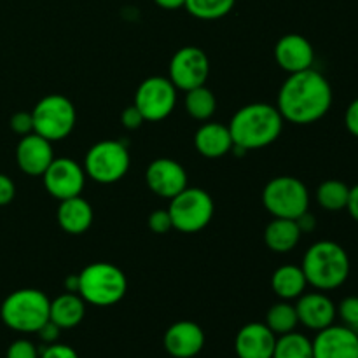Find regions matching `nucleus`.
Returning a JSON list of instances; mask_svg holds the SVG:
<instances>
[{
  "mask_svg": "<svg viewBox=\"0 0 358 358\" xmlns=\"http://www.w3.org/2000/svg\"><path fill=\"white\" fill-rule=\"evenodd\" d=\"M332 107V87L324 73L315 69L289 73L278 93L276 108L283 121L297 126L320 121Z\"/></svg>",
  "mask_w": 358,
  "mask_h": 358,
  "instance_id": "1",
  "label": "nucleus"
},
{
  "mask_svg": "<svg viewBox=\"0 0 358 358\" xmlns=\"http://www.w3.org/2000/svg\"><path fill=\"white\" fill-rule=\"evenodd\" d=\"M283 117L276 105L248 103L231 117L229 128L233 147L245 152L268 147L280 138L283 131Z\"/></svg>",
  "mask_w": 358,
  "mask_h": 358,
  "instance_id": "2",
  "label": "nucleus"
},
{
  "mask_svg": "<svg viewBox=\"0 0 358 358\" xmlns=\"http://www.w3.org/2000/svg\"><path fill=\"white\" fill-rule=\"evenodd\" d=\"M301 268L306 276L308 285L322 292H329L345 285L352 264H350L348 252L341 245L331 240H322L308 248Z\"/></svg>",
  "mask_w": 358,
  "mask_h": 358,
  "instance_id": "3",
  "label": "nucleus"
},
{
  "mask_svg": "<svg viewBox=\"0 0 358 358\" xmlns=\"http://www.w3.org/2000/svg\"><path fill=\"white\" fill-rule=\"evenodd\" d=\"M128 280L124 271L110 262H93L79 273V294L84 303L108 308L124 299Z\"/></svg>",
  "mask_w": 358,
  "mask_h": 358,
  "instance_id": "4",
  "label": "nucleus"
},
{
  "mask_svg": "<svg viewBox=\"0 0 358 358\" xmlns=\"http://www.w3.org/2000/svg\"><path fill=\"white\" fill-rule=\"evenodd\" d=\"M51 299L38 289H20L10 292L0 306V318L10 331L37 334L49 320Z\"/></svg>",
  "mask_w": 358,
  "mask_h": 358,
  "instance_id": "5",
  "label": "nucleus"
},
{
  "mask_svg": "<svg viewBox=\"0 0 358 358\" xmlns=\"http://www.w3.org/2000/svg\"><path fill=\"white\" fill-rule=\"evenodd\" d=\"M168 213L171 217L173 229L185 234H194L212 222L215 205L212 196L205 189L187 185L184 191L170 199Z\"/></svg>",
  "mask_w": 358,
  "mask_h": 358,
  "instance_id": "6",
  "label": "nucleus"
},
{
  "mask_svg": "<svg viewBox=\"0 0 358 358\" xmlns=\"http://www.w3.org/2000/svg\"><path fill=\"white\" fill-rule=\"evenodd\" d=\"M262 205L276 219H292L310 210V191L303 180L290 175L275 177L262 191Z\"/></svg>",
  "mask_w": 358,
  "mask_h": 358,
  "instance_id": "7",
  "label": "nucleus"
},
{
  "mask_svg": "<svg viewBox=\"0 0 358 358\" xmlns=\"http://www.w3.org/2000/svg\"><path fill=\"white\" fill-rule=\"evenodd\" d=\"M131 164L128 147L119 140H101L90 147L84 157L86 177L98 184H115L126 177Z\"/></svg>",
  "mask_w": 358,
  "mask_h": 358,
  "instance_id": "8",
  "label": "nucleus"
},
{
  "mask_svg": "<svg viewBox=\"0 0 358 358\" xmlns=\"http://www.w3.org/2000/svg\"><path fill=\"white\" fill-rule=\"evenodd\" d=\"M34 133L49 142H62L76 128L77 112L72 101L63 94H48L41 98L31 110Z\"/></svg>",
  "mask_w": 358,
  "mask_h": 358,
  "instance_id": "9",
  "label": "nucleus"
},
{
  "mask_svg": "<svg viewBox=\"0 0 358 358\" xmlns=\"http://www.w3.org/2000/svg\"><path fill=\"white\" fill-rule=\"evenodd\" d=\"M177 87L168 77L152 76L140 83L135 93V105L145 121L157 122L166 119L177 105Z\"/></svg>",
  "mask_w": 358,
  "mask_h": 358,
  "instance_id": "10",
  "label": "nucleus"
},
{
  "mask_svg": "<svg viewBox=\"0 0 358 358\" xmlns=\"http://www.w3.org/2000/svg\"><path fill=\"white\" fill-rule=\"evenodd\" d=\"M210 76V59L203 49L196 45L180 48L171 56L168 79L177 90L191 91L194 87L205 86Z\"/></svg>",
  "mask_w": 358,
  "mask_h": 358,
  "instance_id": "11",
  "label": "nucleus"
},
{
  "mask_svg": "<svg viewBox=\"0 0 358 358\" xmlns=\"http://www.w3.org/2000/svg\"><path fill=\"white\" fill-rule=\"evenodd\" d=\"M86 178L84 166L70 157H55L42 175L48 194L58 201L80 196L86 185Z\"/></svg>",
  "mask_w": 358,
  "mask_h": 358,
  "instance_id": "12",
  "label": "nucleus"
},
{
  "mask_svg": "<svg viewBox=\"0 0 358 358\" xmlns=\"http://www.w3.org/2000/svg\"><path fill=\"white\" fill-rule=\"evenodd\" d=\"M145 182L154 194L171 199L187 187V171L178 161L159 157L147 166Z\"/></svg>",
  "mask_w": 358,
  "mask_h": 358,
  "instance_id": "13",
  "label": "nucleus"
},
{
  "mask_svg": "<svg viewBox=\"0 0 358 358\" xmlns=\"http://www.w3.org/2000/svg\"><path fill=\"white\" fill-rule=\"evenodd\" d=\"M296 311L299 324L315 332L331 327L338 317V306L322 290L304 292L303 296L297 297Z\"/></svg>",
  "mask_w": 358,
  "mask_h": 358,
  "instance_id": "14",
  "label": "nucleus"
},
{
  "mask_svg": "<svg viewBox=\"0 0 358 358\" xmlns=\"http://www.w3.org/2000/svg\"><path fill=\"white\" fill-rule=\"evenodd\" d=\"M313 358H358V334L346 325H336L317 332Z\"/></svg>",
  "mask_w": 358,
  "mask_h": 358,
  "instance_id": "15",
  "label": "nucleus"
},
{
  "mask_svg": "<svg viewBox=\"0 0 358 358\" xmlns=\"http://www.w3.org/2000/svg\"><path fill=\"white\" fill-rule=\"evenodd\" d=\"M205 332L196 322L180 320L166 329L163 346L173 358H194L205 348Z\"/></svg>",
  "mask_w": 358,
  "mask_h": 358,
  "instance_id": "16",
  "label": "nucleus"
},
{
  "mask_svg": "<svg viewBox=\"0 0 358 358\" xmlns=\"http://www.w3.org/2000/svg\"><path fill=\"white\" fill-rule=\"evenodd\" d=\"M55 159L52 142L37 133L21 136L16 147V163L23 173L30 177H42L49 164Z\"/></svg>",
  "mask_w": 358,
  "mask_h": 358,
  "instance_id": "17",
  "label": "nucleus"
},
{
  "mask_svg": "<svg viewBox=\"0 0 358 358\" xmlns=\"http://www.w3.org/2000/svg\"><path fill=\"white\" fill-rule=\"evenodd\" d=\"M275 59L287 73H297L313 69L315 49L304 35L287 34L275 45Z\"/></svg>",
  "mask_w": 358,
  "mask_h": 358,
  "instance_id": "18",
  "label": "nucleus"
},
{
  "mask_svg": "<svg viewBox=\"0 0 358 358\" xmlns=\"http://www.w3.org/2000/svg\"><path fill=\"white\" fill-rule=\"evenodd\" d=\"M276 336L262 322L243 325L234 339V352L238 358H273Z\"/></svg>",
  "mask_w": 358,
  "mask_h": 358,
  "instance_id": "19",
  "label": "nucleus"
},
{
  "mask_svg": "<svg viewBox=\"0 0 358 358\" xmlns=\"http://www.w3.org/2000/svg\"><path fill=\"white\" fill-rule=\"evenodd\" d=\"M233 138L229 128L220 122H203L194 135V147L203 157L219 159L233 150Z\"/></svg>",
  "mask_w": 358,
  "mask_h": 358,
  "instance_id": "20",
  "label": "nucleus"
},
{
  "mask_svg": "<svg viewBox=\"0 0 358 358\" xmlns=\"http://www.w3.org/2000/svg\"><path fill=\"white\" fill-rule=\"evenodd\" d=\"M58 224L65 233L79 236L84 234L91 227L94 219L93 206L83 196H73V198L63 199L58 206Z\"/></svg>",
  "mask_w": 358,
  "mask_h": 358,
  "instance_id": "21",
  "label": "nucleus"
},
{
  "mask_svg": "<svg viewBox=\"0 0 358 358\" xmlns=\"http://www.w3.org/2000/svg\"><path fill=\"white\" fill-rule=\"evenodd\" d=\"M86 315V303L76 292H65L51 301L49 306V320L58 325L62 331L73 329L84 320Z\"/></svg>",
  "mask_w": 358,
  "mask_h": 358,
  "instance_id": "22",
  "label": "nucleus"
},
{
  "mask_svg": "<svg viewBox=\"0 0 358 358\" xmlns=\"http://www.w3.org/2000/svg\"><path fill=\"white\" fill-rule=\"evenodd\" d=\"M301 233L299 226L292 219H273L264 231V241L268 248L275 254H289L299 245Z\"/></svg>",
  "mask_w": 358,
  "mask_h": 358,
  "instance_id": "23",
  "label": "nucleus"
},
{
  "mask_svg": "<svg viewBox=\"0 0 358 358\" xmlns=\"http://www.w3.org/2000/svg\"><path fill=\"white\" fill-rule=\"evenodd\" d=\"M308 280L301 266L285 264L275 269L271 276V289L282 301H294L306 292Z\"/></svg>",
  "mask_w": 358,
  "mask_h": 358,
  "instance_id": "24",
  "label": "nucleus"
},
{
  "mask_svg": "<svg viewBox=\"0 0 358 358\" xmlns=\"http://www.w3.org/2000/svg\"><path fill=\"white\" fill-rule=\"evenodd\" d=\"M184 107L192 119L206 122L215 114L217 98L212 90H208L206 86H199L191 91H185Z\"/></svg>",
  "mask_w": 358,
  "mask_h": 358,
  "instance_id": "25",
  "label": "nucleus"
},
{
  "mask_svg": "<svg viewBox=\"0 0 358 358\" xmlns=\"http://www.w3.org/2000/svg\"><path fill=\"white\" fill-rule=\"evenodd\" d=\"M264 324L275 332L276 338L294 332L297 325H299L296 304H290V301H280V303L273 304L268 310Z\"/></svg>",
  "mask_w": 358,
  "mask_h": 358,
  "instance_id": "26",
  "label": "nucleus"
},
{
  "mask_svg": "<svg viewBox=\"0 0 358 358\" xmlns=\"http://www.w3.org/2000/svg\"><path fill=\"white\" fill-rule=\"evenodd\" d=\"M350 198V187L341 180H325L317 189V201L327 212H341L346 210Z\"/></svg>",
  "mask_w": 358,
  "mask_h": 358,
  "instance_id": "27",
  "label": "nucleus"
},
{
  "mask_svg": "<svg viewBox=\"0 0 358 358\" xmlns=\"http://www.w3.org/2000/svg\"><path fill=\"white\" fill-rule=\"evenodd\" d=\"M273 358H313V343L296 331L278 336Z\"/></svg>",
  "mask_w": 358,
  "mask_h": 358,
  "instance_id": "28",
  "label": "nucleus"
},
{
  "mask_svg": "<svg viewBox=\"0 0 358 358\" xmlns=\"http://www.w3.org/2000/svg\"><path fill=\"white\" fill-rule=\"evenodd\" d=\"M236 0H185V10L203 21H215L234 9Z\"/></svg>",
  "mask_w": 358,
  "mask_h": 358,
  "instance_id": "29",
  "label": "nucleus"
},
{
  "mask_svg": "<svg viewBox=\"0 0 358 358\" xmlns=\"http://www.w3.org/2000/svg\"><path fill=\"white\" fill-rule=\"evenodd\" d=\"M338 315L343 320V325L352 329L353 332L358 334V297L350 296L339 303Z\"/></svg>",
  "mask_w": 358,
  "mask_h": 358,
  "instance_id": "30",
  "label": "nucleus"
},
{
  "mask_svg": "<svg viewBox=\"0 0 358 358\" xmlns=\"http://www.w3.org/2000/svg\"><path fill=\"white\" fill-rule=\"evenodd\" d=\"M147 226L152 231L154 234H166L173 229V224H171V217L166 210H154L152 213L147 219Z\"/></svg>",
  "mask_w": 358,
  "mask_h": 358,
  "instance_id": "31",
  "label": "nucleus"
},
{
  "mask_svg": "<svg viewBox=\"0 0 358 358\" xmlns=\"http://www.w3.org/2000/svg\"><path fill=\"white\" fill-rule=\"evenodd\" d=\"M41 352L37 346L28 339H17V341L10 343L9 348L6 352V358H38Z\"/></svg>",
  "mask_w": 358,
  "mask_h": 358,
  "instance_id": "32",
  "label": "nucleus"
},
{
  "mask_svg": "<svg viewBox=\"0 0 358 358\" xmlns=\"http://www.w3.org/2000/svg\"><path fill=\"white\" fill-rule=\"evenodd\" d=\"M9 126L10 129L20 136L34 133V117H31V112L20 110L16 112V114H13L9 119Z\"/></svg>",
  "mask_w": 358,
  "mask_h": 358,
  "instance_id": "33",
  "label": "nucleus"
},
{
  "mask_svg": "<svg viewBox=\"0 0 358 358\" xmlns=\"http://www.w3.org/2000/svg\"><path fill=\"white\" fill-rule=\"evenodd\" d=\"M38 358H79L76 350L69 345H62V343H52V345H45L42 348Z\"/></svg>",
  "mask_w": 358,
  "mask_h": 358,
  "instance_id": "34",
  "label": "nucleus"
},
{
  "mask_svg": "<svg viewBox=\"0 0 358 358\" xmlns=\"http://www.w3.org/2000/svg\"><path fill=\"white\" fill-rule=\"evenodd\" d=\"M121 122L126 129H138L140 126L145 122V117L142 115V112L135 107V105H129L122 110L121 114Z\"/></svg>",
  "mask_w": 358,
  "mask_h": 358,
  "instance_id": "35",
  "label": "nucleus"
},
{
  "mask_svg": "<svg viewBox=\"0 0 358 358\" xmlns=\"http://www.w3.org/2000/svg\"><path fill=\"white\" fill-rule=\"evenodd\" d=\"M16 196V185L7 175L0 173V206H7Z\"/></svg>",
  "mask_w": 358,
  "mask_h": 358,
  "instance_id": "36",
  "label": "nucleus"
},
{
  "mask_svg": "<svg viewBox=\"0 0 358 358\" xmlns=\"http://www.w3.org/2000/svg\"><path fill=\"white\" fill-rule=\"evenodd\" d=\"M37 334L38 338L42 339V343H45V345H52V343H58L59 334H62V329H59L56 324H52L51 320H48L41 329H38Z\"/></svg>",
  "mask_w": 358,
  "mask_h": 358,
  "instance_id": "37",
  "label": "nucleus"
},
{
  "mask_svg": "<svg viewBox=\"0 0 358 358\" xmlns=\"http://www.w3.org/2000/svg\"><path fill=\"white\" fill-rule=\"evenodd\" d=\"M345 126L353 136L358 138V98H355V100L348 105V108H346Z\"/></svg>",
  "mask_w": 358,
  "mask_h": 358,
  "instance_id": "38",
  "label": "nucleus"
},
{
  "mask_svg": "<svg viewBox=\"0 0 358 358\" xmlns=\"http://www.w3.org/2000/svg\"><path fill=\"white\" fill-rule=\"evenodd\" d=\"M297 226H299L301 233L306 234V233H313L315 227H317V219H315L313 213H310V210L308 212H304L303 215H299L296 219Z\"/></svg>",
  "mask_w": 358,
  "mask_h": 358,
  "instance_id": "39",
  "label": "nucleus"
},
{
  "mask_svg": "<svg viewBox=\"0 0 358 358\" xmlns=\"http://www.w3.org/2000/svg\"><path fill=\"white\" fill-rule=\"evenodd\" d=\"M346 210L352 215V219L358 224V184L350 187V198H348V205H346Z\"/></svg>",
  "mask_w": 358,
  "mask_h": 358,
  "instance_id": "40",
  "label": "nucleus"
},
{
  "mask_svg": "<svg viewBox=\"0 0 358 358\" xmlns=\"http://www.w3.org/2000/svg\"><path fill=\"white\" fill-rule=\"evenodd\" d=\"M154 2H156L157 7L166 10L180 9V7L185 6V0H154Z\"/></svg>",
  "mask_w": 358,
  "mask_h": 358,
  "instance_id": "41",
  "label": "nucleus"
},
{
  "mask_svg": "<svg viewBox=\"0 0 358 358\" xmlns=\"http://www.w3.org/2000/svg\"><path fill=\"white\" fill-rule=\"evenodd\" d=\"M65 289L66 292H76L79 290V275H70L65 280Z\"/></svg>",
  "mask_w": 358,
  "mask_h": 358,
  "instance_id": "42",
  "label": "nucleus"
}]
</instances>
